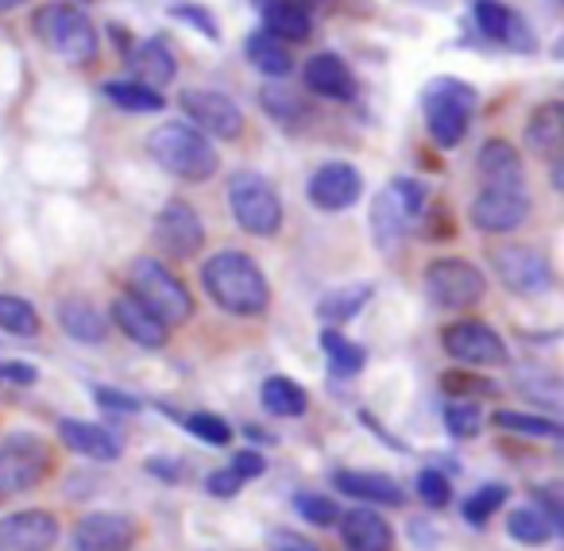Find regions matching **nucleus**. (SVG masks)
Instances as JSON below:
<instances>
[{
  "mask_svg": "<svg viewBox=\"0 0 564 551\" xmlns=\"http://www.w3.org/2000/svg\"><path fill=\"white\" fill-rule=\"evenodd\" d=\"M205 294L232 317H259L271 305V289H267L263 271L256 266V258H248L243 251H220L202 266Z\"/></svg>",
  "mask_w": 564,
  "mask_h": 551,
  "instance_id": "f257e3e1",
  "label": "nucleus"
},
{
  "mask_svg": "<svg viewBox=\"0 0 564 551\" xmlns=\"http://www.w3.org/2000/svg\"><path fill=\"white\" fill-rule=\"evenodd\" d=\"M148 155L182 181H205L217 174L213 143L194 124H182V120H171L148 135Z\"/></svg>",
  "mask_w": 564,
  "mask_h": 551,
  "instance_id": "f03ea898",
  "label": "nucleus"
},
{
  "mask_svg": "<svg viewBox=\"0 0 564 551\" xmlns=\"http://www.w3.org/2000/svg\"><path fill=\"white\" fill-rule=\"evenodd\" d=\"M425 128L437 147H456L468 135L471 112H476V89L460 78H437L422 93Z\"/></svg>",
  "mask_w": 564,
  "mask_h": 551,
  "instance_id": "7ed1b4c3",
  "label": "nucleus"
},
{
  "mask_svg": "<svg viewBox=\"0 0 564 551\" xmlns=\"http://www.w3.org/2000/svg\"><path fill=\"white\" fill-rule=\"evenodd\" d=\"M128 294L148 312H155L166 328L186 324L189 312H194V301H189L186 286H182L163 263H155V258H135L132 271H128Z\"/></svg>",
  "mask_w": 564,
  "mask_h": 551,
  "instance_id": "20e7f679",
  "label": "nucleus"
},
{
  "mask_svg": "<svg viewBox=\"0 0 564 551\" xmlns=\"http://www.w3.org/2000/svg\"><path fill=\"white\" fill-rule=\"evenodd\" d=\"M32 27L58 58H66V63H78V66L94 63L97 27L82 9H74V4H47V9L35 12Z\"/></svg>",
  "mask_w": 564,
  "mask_h": 551,
  "instance_id": "39448f33",
  "label": "nucleus"
},
{
  "mask_svg": "<svg viewBox=\"0 0 564 551\" xmlns=\"http://www.w3.org/2000/svg\"><path fill=\"white\" fill-rule=\"evenodd\" d=\"M228 201H232L236 224L248 235H274L282 228V201L263 174L236 170L228 178Z\"/></svg>",
  "mask_w": 564,
  "mask_h": 551,
  "instance_id": "423d86ee",
  "label": "nucleus"
},
{
  "mask_svg": "<svg viewBox=\"0 0 564 551\" xmlns=\"http://www.w3.org/2000/svg\"><path fill=\"white\" fill-rule=\"evenodd\" d=\"M51 471V451L43 448L35 436L12 432L0 443V494H24V489L40 486Z\"/></svg>",
  "mask_w": 564,
  "mask_h": 551,
  "instance_id": "0eeeda50",
  "label": "nucleus"
},
{
  "mask_svg": "<svg viewBox=\"0 0 564 551\" xmlns=\"http://www.w3.org/2000/svg\"><path fill=\"white\" fill-rule=\"evenodd\" d=\"M484 289V274L464 258H433L425 266V294L437 309H471Z\"/></svg>",
  "mask_w": 564,
  "mask_h": 551,
  "instance_id": "6e6552de",
  "label": "nucleus"
},
{
  "mask_svg": "<svg viewBox=\"0 0 564 551\" xmlns=\"http://www.w3.org/2000/svg\"><path fill=\"white\" fill-rule=\"evenodd\" d=\"M491 266L502 286L518 297H545L553 289V266L538 247H522V243L499 247L491 251Z\"/></svg>",
  "mask_w": 564,
  "mask_h": 551,
  "instance_id": "1a4fd4ad",
  "label": "nucleus"
},
{
  "mask_svg": "<svg viewBox=\"0 0 564 551\" xmlns=\"http://www.w3.org/2000/svg\"><path fill=\"white\" fill-rule=\"evenodd\" d=\"M525 217H530V194H525V181L484 186L476 201H471V224L487 235L514 232Z\"/></svg>",
  "mask_w": 564,
  "mask_h": 551,
  "instance_id": "9d476101",
  "label": "nucleus"
},
{
  "mask_svg": "<svg viewBox=\"0 0 564 551\" xmlns=\"http://www.w3.org/2000/svg\"><path fill=\"white\" fill-rule=\"evenodd\" d=\"M445 351L464 366H499L507 363V343L499 340V332L479 320H456L441 332Z\"/></svg>",
  "mask_w": 564,
  "mask_h": 551,
  "instance_id": "9b49d317",
  "label": "nucleus"
},
{
  "mask_svg": "<svg viewBox=\"0 0 564 551\" xmlns=\"http://www.w3.org/2000/svg\"><path fill=\"white\" fill-rule=\"evenodd\" d=\"M182 109L194 120V128L202 135H217V140H236L243 132V112L240 104L228 93H217V89H189L182 97Z\"/></svg>",
  "mask_w": 564,
  "mask_h": 551,
  "instance_id": "f8f14e48",
  "label": "nucleus"
},
{
  "mask_svg": "<svg viewBox=\"0 0 564 551\" xmlns=\"http://www.w3.org/2000/svg\"><path fill=\"white\" fill-rule=\"evenodd\" d=\"M422 205H425L422 181H406V178L391 181V189L376 201V240L383 247H394V240L406 232V224L422 212Z\"/></svg>",
  "mask_w": 564,
  "mask_h": 551,
  "instance_id": "ddd939ff",
  "label": "nucleus"
},
{
  "mask_svg": "<svg viewBox=\"0 0 564 551\" xmlns=\"http://www.w3.org/2000/svg\"><path fill=\"white\" fill-rule=\"evenodd\" d=\"M306 194H310V205H317L322 212H345L360 201L364 178H360V170L348 163H325L310 174Z\"/></svg>",
  "mask_w": 564,
  "mask_h": 551,
  "instance_id": "4468645a",
  "label": "nucleus"
},
{
  "mask_svg": "<svg viewBox=\"0 0 564 551\" xmlns=\"http://www.w3.org/2000/svg\"><path fill=\"white\" fill-rule=\"evenodd\" d=\"M58 540V520L47 509L0 517V551H47Z\"/></svg>",
  "mask_w": 564,
  "mask_h": 551,
  "instance_id": "2eb2a0df",
  "label": "nucleus"
},
{
  "mask_svg": "<svg viewBox=\"0 0 564 551\" xmlns=\"http://www.w3.org/2000/svg\"><path fill=\"white\" fill-rule=\"evenodd\" d=\"M155 240H159V247H163L166 255L189 258L205 243L202 217H197V212L189 209L186 201H171L155 217Z\"/></svg>",
  "mask_w": 564,
  "mask_h": 551,
  "instance_id": "dca6fc26",
  "label": "nucleus"
},
{
  "mask_svg": "<svg viewBox=\"0 0 564 551\" xmlns=\"http://www.w3.org/2000/svg\"><path fill=\"white\" fill-rule=\"evenodd\" d=\"M135 543V525L124 513H89L74 528V551H128Z\"/></svg>",
  "mask_w": 564,
  "mask_h": 551,
  "instance_id": "f3484780",
  "label": "nucleus"
},
{
  "mask_svg": "<svg viewBox=\"0 0 564 551\" xmlns=\"http://www.w3.org/2000/svg\"><path fill=\"white\" fill-rule=\"evenodd\" d=\"M112 320H117V328L128 335L132 343H140V348H148V351H159L166 343V332L171 328L163 324V320L155 317V312H148L140 301H135L132 294H124V297H117L112 301Z\"/></svg>",
  "mask_w": 564,
  "mask_h": 551,
  "instance_id": "a211bd4d",
  "label": "nucleus"
},
{
  "mask_svg": "<svg viewBox=\"0 0 564 551\" xmlns=\"http://www.w3.org/2000/svg\"><path fill=\"white\" fill-rule=\"evenodd\" d=\"M306 86L317 97H329V101H352L356 97V78L348 70V63L340 55H314L306 63Z\"/></svg>",
  "mask_w": 564,
  "mask_h": 551,
  "instance_id": "6ab92c4d",
  "label": "nucleus"
},
{
  "mask_svg": "<svg viewBox=\"0 0 564 551\" xmlns=\"http://www.w3.org/2000/svg\"><path fill=\"white\" fill-rule=\"evenodd\" d=\"M337 520H340V540H345L348 551H391L394 532L376 509H352Z\"/></svg>",
  "mask_w": 564,
  "mask_h": 551,
  "instance_id": "aec40b11",
  "label": "nucleus"
},
{
  "mask_svg": "<svg viewBox=\"0 0 564 551\" xmlns=\"http://www.w3.org/2000/svg\"><path fill=\"white\" fill-rule=\"evenodd\" d=\"M58 436L70 451L86 459H97V463H112L120 455V436L109 432L101 425H89V420H63L58 425Z\"/></svg>",
  "mask_w": 564,
  "mask_h": 551,
  "instance_id": "412c9836",
  "label": "nucleus"
},
{
  "mask_svg": "<svg viewBox=\"0 0 564 551\" xmlns=\"http://www.w3.org/2000/svg\"><path fill=\"white\" fill-rule=\"evenodd\" d=\"M263 32H271L274 40H291L302 43L314 32V12L302 4V0H267L263 4Z\"/></svg>",
  "mask_w": 564,
  "mask_h": 551,
  "instance_id": "4be33fe9",
  "label": "nucleus"
},
{
  "mask_svg": "<svg viewBox=\"0 0 564 551\" xmlns=\"http://www.w3.org/2000/svg\"><path fill=\"white\" fill-rule=\"evenodd\" d=\"M333 486L348 497H360L368 505H402V486L387 474L371 471H337L333 474Z\"/></svg>",
  "mask_w": 564,
  "mask_h": 551,
  "instance_id": "5701e85b",
  "label": "nucleus"
},
{
  "mask_svg": "<svg viewBox=\"0 0 564 551\" xmlns=\"http://www.w3.org/2000/svg\"><path fill=\"white\" fill-rule=\"evenodd\" d=\"M58 328L78 343H101L109 332V320L86 297H70V301H58Z\"/></svg>",
  "mask_w": 564,
  "mask_h": 551,
  "instance_id": "b1692460",
  "label": "nucleus"
},
{
  "mask_svg": "<svg viewBox=\"0 0 564 551\" xmlns=\"http://www.w3.org/2000/svg\"><path fill=\"white\" fill-rule=\"evenodd\" d=\"M132 70L140 74L143 86L163 89L178 78V58H174V51L163 40H148L132 51Z\"/></svg>",
  "mask_w": 564,
  "mask_h": 551,
  "instance_id": "393cba45",
  "label": "nucleus"
},
{
  "mask_svg": "<svg viewBox=\"0 0 564 551\" xmlns=\"http://www.w3.org/2000/svg\"><path fill=\"white\" fill-rule=\"evenodd\" d=\"M479 181L484 186H507V181H525L522 174V158H518V151L510 147L507 140H487L484 147H479Z\"/></svg>",
  "mask_w": 564,
  "mask_h": 551,
  "instance_id": "a878e982",
  "label": "nucleus"
},
{
  "mask_svg": "<svg viewBox=\"0 0 564 551\" xmlns=\"http://www.w3.org/2000/svg\"><path fill=\"white\" fill-rule=\"evenodd\" d=\"M243 55H248V63L256 66L259 74H267V78H291V70H294V58H291V51H286V43L274 40L271 32H251L248 43H243Z\"/></svg>",
  "mask_w": 564,
  "mask_h": 551,
  "instance_id": "bb28decb",
  "label": "nucleus"
},
{
  "mask_svg": "<svg viewBox=\"0 0 564 551\" xmlns=\"http://www.w3.org/2000/svg\"><path fill=\"white\" fill-rule=\"evenodd\" d=\"M525 140H530V147L538 151L541 158H556V155H561V140H564V104H561V101L541 104V109L530 117V128H525Z\"/></svg>",
  "mask_w": 564,
  "mask_h": 551,
  "instance_id": "cd10ccee",
  "label": "nucleus"
},
{
  "mask_svg": "<svg viewBox=\"0 0 564 551\" xmlns=\"http://www.w3.org/2000/svg\"><path fill=\"white\" fill-rule=\"evenodd\" d=\"M371 294H376V289H371L368 282H356V286L333 289V294H325L322 301H317V317L329 320V324H345V320L360 317V309L371 301Z\"/></svg>",
  "mask_w": 564,
  "mask_h": 551,
  "instance_id": "c85d7f7f",
  "label": "nucleus"
},
{
  "mask_svg": "<svg viewBox=\"0 0 564 551\" xmlns=\"http://www.w3.org/2000/svg\"><path fill=\"white\" fill-rule=\"evenodd\" d=\"M263 409L271 412V417H302L310 405L306 389L299 386V382L291 378H267L263 382Z\"/></svg>",
  "mask_w": 564,
  "mask_h": 551,
  "instance_id": "c756f323",
  "label": "nucleus"
},
{
  "mask_svg": "<svg viewBox=\"0 0 564 551\" xmlns=\"http://www.w3.org/2000/svg\"><path fill=\"white\" fill-rule=\"evenodd\" d=\"M105 97L124 112H159L166 104V97L159 89L143 86V81H109Z\"/></svg>",
  "mask_w": 564,
  "mask_h": 551,
  "instance_id": "7c9ffc66",
  "label": "nucleus"
},
{
  "mask_svg": "<svg viewBox=\"0 0 564 551\" xmlns=\"http://www.w3.org/2000/svg\"><path fill=\"white\" fill-rule=\"evenodd\" d=\"M322 348H325V355H329L333 374H340V378H352V374L364 371V348L352 340H345L340 332H333V328L322 332Z\"/></svg>",
  "mask_w": 564,
  "mask_h": 551,
  "instance_id": "2f4dec72",
  "label": "nucleus"
},
{
  "mask_svg": "<svg viewBox=\"0 0 564 551\" xmlns=\"http://www.w3.org/2000/svg\"><path fill=\"white\" fill-rule=\"evenodd\" d=\"M507 532L514 536L518 543L541 548V543H549V536H553V525H549L545 513H541L538 505H525V509H514L507 517Z\"/></svg>",
  "mask_w": 564,
  "mask_h": 551,
  "instance_id": "473e14b6",
  "label": "nucleus"
},
{
  "mask_svg": "<svg viewBox=\"0 0 564 551\" xmlns=\"http://www.w3.org/2000/svg\"><path fill=\"white\" fill-rule=\"evenodd\" d=\"M0 332L9 335H35L40 332V312L17 294H0Z\"/></svg>",
  "mask_w": 564,
  "mask_h": 551,
  "instance_id": "72a5a7b5",
  "label": "nucleus"
},
{
  "mask_svg": "<svg viewBox=\"0 0 564 551\" xmlns=\"http://www.w3.org/2000/svg\"><path fill=\"white\" fill-rule=\"evenodd\" d=\"M259 104H263L267 117H271L274 124H282V128H299L302 120H306V104H302L294 93H286V89L263 86V93H259Z\"/></svg>",
  "mask_w": 564,
  "mask_h": 551,
  "instance_id": "f704fd0d",
  "label": "nucleus"
},
{
  "mask_svg": "<svg viewBox=\"0 0 564 551\" xmlns=\"http://www.w3.org/2000/svg\"><path fill=\"white\" fill-rule=\"evenodd\" d=\"M476 24H479V32L487 35V40H499V43H507L510 40V32L518 27V20L510 16V9L507 4H499V0H476Z\"/></svg>",
  "mask_w": 564,
  "mask_h": 551,
  "instance_id": "c9c22d12",
  "label": "nucleus"
},
{
  "mask_svg": "<svg viewBox=\"0 0 564 551\" xmlns=\"http://www.w3.org/2000/svg\"><path fill=\"white\" fill-rule=\"evenodd\" d=\"M495 425L507 428V432H518V436H533V440H561V425L556 420H545V417H525V412H495Z\"/></svg>",
  "mask_w": 564,
  "mask_h": 551,
  "instance_id": "e433bc0d",
  "label": "nucleus"
},
{
  "mask_svg": "<svg viewBox=\"0 0 564 551\" xmlns=\"http://www.w3.org/2000/svg\"><path fill=\"white\" fill-rule=\"evenodd\" d=\"M502 502H507V486H479L476 494L468 497V502H464V520H468V525H487V520H491V513L495 509H502Z\"/></svg>",
  "mask_w": 564,
  "mask_h": 551,
  "instance_id": "4c0bfd02",
  "label": "nucleus"
},
{
  "mask_svg": "<svg viewBox=\"0 0 564 551\" xmlns=\"http://www.w3.org/2000/svg\"><path fill=\"white\" fill-rule=\"evenodd\" d=\"M479 425H484V412H479L476 401L445 405V428L456 436V440H471V436H479Z\"/></svg>",
  "mask_w": 564,
  "mask_h": 551,
  "instance_id": "58836bf2",
  "label": "nucleus"
},
{
  "mask_svg": "<svg viewBox=\"0 0 564 551\" xmlns=\"http://www.w3.org/2000/svg\"><path fill=\"white\" fill-rule=\"evenodd\" d=\"M294 509L302 513V520H310V525H317V528L337 525V517H340L333 497H322V494H299L294 497Z\"/></svg>",
  "mask_w": 564,
  "mask_h": 551,
  "instance_id": "ea45409f",
  "label": "nucleus"
},
{
  "mask_svg": "<svg viewBox=\"0 0 564 551\" xmlns=\"http://www.w3.org/2000/svg\"><path fill=\"white\" fill-rule=\"evenodd\" d=\"M186 428L197 436V440L209 443V448H225V443L232 440V428H228L220 417H213V412H194V417L186 420Z\"/></svg>",
  "mask_w": 564,
  "mask_h": 551,
  "instance_id": "a19ab883",
  "label": "nucleus"
},
{
  "mask_svg": "<svg viewBox=\"0 0 564 551\" xmlns=\"http://www.w3.org/2000/svg\"><path fill=\"white\" fill-rule=\"evenodd\" d=\"M417 497H422L430 509H445L453 502V486L441 471H422L417 474Z\"/></svg>",
  "mask_w": 564,
  "mask_h": 551,
  "instance_id": "79ce46f5",
  "label": "nucleus"
},
{
  "mask_svg": "<svg viewBox=\"0 0 564 551\" xmlns=\"http://www.w3.org/2000/svg\"><path fill=\"white\" fill-rule=\"evenodd\" d=\"M518 389L522 397H533V401H545L549 409H561V382L556 374H538V378H518Z\"/></svg>",
  "mask_w": 564,
  "mask_h": 551,
  "instance_id": "37998d69",
  "label": "nucleus"
},
{
  "mask_svg": "<svg viewBox=\"0 0 564 551\" xmlns=\"http://www.w3.org/2000/svg\"><path fill=\"white\" fill-rule=\"evenodd\" d=\"M171 12H174L178 20H186V24H197V27H202L205 40H217V20H213L205 9H197V4H174Z\"/></svg>",
  "mask_w": 564,
  "mask_h": 551,
  "instance_id": "c03bdc74",
  "label": "nucleus"
},
{
  "mask_svg": "<svg viewBox=\"0 0 564 551\" xmlns=\"http://www.w3.org/2000/svg\"><path fill=\"white\" fill-rule=\"evenodd\" d=\"M94 397H97V405H105L109 412H140V401H135V397L117 394V389H109V386H97Z\"/></svg>",
  "mask_w": 564,
  "mask_h": 551,
  "instance_id": "a18cd8bd",
  "label": "nucleus"
},
{
  "mask_svg": "<svg viewBox=\"0 0 564 551\" xmlns=\"http://www.w3.org/2000/svg\"><path fill=\"white\" fill-rule=\"evenodd\" d=\"M205 486H209V494H213V497H236V489L243 486V478L232 471V466H225V471L209 474V482H205Z\"/></svg>",
  "mask_w": 564,
  "mask_h": 551,
  "instance_id": "49530a36",
  "label": "nucleus"
},
{
  "mask_svg": "<svg viewBox=\"0 0 564 551\" xmlns=\"http://www.w3.org/2000/svg\"><path fill=\"white\" fill-rule=\"evenodd\" d=\"M232 471L240 474L243 482H248V478H259V474L267 471V459L259 455V451H236V459H232Z\"/></svg>",
  "mask_w": 564,
  "mask_h": 551,
  "instance_id": "de8ad7c7",
  "label": "nucleus"
},
{
  "mask_svg": "<svg viewBox=\"0 0 564 551\" xmlns=\"http://www.w3.org/2000/svg\"><path fill=\"white\" fill-rule=\"evenodd\" d=\"M445 389H453V394H491V382H479V378H468L464 371H448L445 378Z\"/></svg>",
  "mask_w": 564,
  "mask_h": 551,
  "instance_id": "09e8293b",
  "label": "nucleus"
},
{
  "mask_svg": "<svg viewBox=\"0 0 564 551\" xmlns=\"http://www.w3.org/2000/svg\"><path fill=\"white\" fill-rule=\"evenodd\" d=\"M0 374H4V382H17V386H32L40 374H35V366L28 363H0Z\"/></svg>",
  "mask_w": 564,
  "mask_h": 551,
  "instance_id": "8fccbe9b",
  "label": "nucleus"
},
{
  "mask_svg": "<svg viewBox=\"0 0 564 551\" xmlns=\"http://www.w3.org/2000/svg\"><path fill=\"white\" fill-rule=\"evenodd\" d=\"M533 497H538V502H533V505H538V509L545 513V520H549V525H553V532H561V505H556V497L549 494V489H538V494H533Z\"/></svg>",
  "mask_w": 564,
  "mask_h": 551,
  "instance_id": "3c124183",
  "label": "nucleus"
},
{
  "mask_svg": "<svg viewBox=\"0 0 564 551\" xmlns=\"http://www.w3.org/2000/svg\"><path fill=\"white\" fill-rule=\"evenodd\" d=\"M20 4H28V0H0V12H12V9H20Z\"/></svg>",
  "mask_w": 564,
  "mask_h": 551,
  "instance_id": "603ef678",
  "label": "nucleus"
},
{
  "mask_svg": "<svg viewBox=\"0 0 564 551\" xmlns=\"http://www.w3.org/2000/svg\"><path fill=\"white\" fill-rule=\"evenodd\" d=\"M0 382H4V374H0Z\"/></svg>",
  "mask_w": 564,
  "mask_h": 551,
  "instance_id": "864d4df0",
  "label": "nucleus"
},
{
  "mask_svg": "<svg viewBox=\"0 0 564 551\" xmlns=\"http://www.w3.org/2000/svg\"><path fill=\"white\" fill-rule=\"evenodd\" d=\"M82 4H86V0H82Z\"/></svg>",
  "mask_w": 564,
  "mask_h": 551,
  "instance_id": "5fc2aeb1",
  "label": "nucleus"
}]
</instances>
